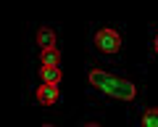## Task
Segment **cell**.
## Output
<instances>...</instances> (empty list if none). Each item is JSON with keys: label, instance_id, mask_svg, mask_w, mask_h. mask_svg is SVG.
Returning a JSON list of instances; mask_svg holds the SVG:
<instances>
[{"label": "cell", "instance_id": "cell-6", "mask_svg": "<svg viewBox=\"0 0 158 127\" xmlns=\"http://www.w3.org/2000/svg\"><path fill=\"white\" fill-rule=\"evenodd\" d=\"M58 61H61L58 48H48V50L40 53V64H42V66H58Z\"/></svg>", "mask_w": 158, "mask_h": 127}, {"label": "cell", "instance_id": "cell-4", "mask_svg": "<svg viewBox=\"0 0 158 127\" xmlns=\"http://www.w3.org/2000/svg\"><path fill=\"white\" fill-rule=\"evenodd\" d=\"M37 45L42 48V50L56 48V32H53L50 27H40V29H37Z\"/></svg>", "mask_w": 158, "mask_h": 127}, {"label": "cell", "instance_id": "cell-7", "mask_svg": "<svg viewBox=\"0 0 158 127\" xmlns=\"http://www.w3.org/2000/svg\"><path fill=\"white\" fill-rule=\"evenodd\" d=\"M140 127H158V109H145L142 111Z\"/></svg>", "mask_w": 158, "mask_h": 127}, {"label": "cell", "instance_id": "cell-8", "mask_svg": "<svg viewBox=\"0 0 158 127\" xmlns=\"http://www.w3.org/2000/svg\"><path fill=\"white\" fill-rule=\"evenodd\" d=\"M82 127H100V125H98V122H85Z\"/></svg>", "mask_w": 158, "mask_h": 127}, {"label": "cell", "instance_id": "cell-5", "mask_svg": "<svg viewBox=\"0 0 158 127\" xmlns=\"http://www.w3.org/2000/svg\"><path fill=\"white\" fill-rule=\"evenodd\" d=\"M40 77L45 85H56L61 82V66H40Z\"/></svg>", "mask_w": 158, "mask_h": 127}, {"label": "cell", "instance_id": "cell-9", "mask_svg": "<svg viewBox=\"0 0 158 127\" xmlns=\"http://www.w3.org/2000/svg\"><path fill=\"white\" fill-rule=\"evenodd\" d=\"M153 48H156V53H158V35H156V40H153Z\"/></svg>", "mask_w": 158, "mask_h": 127}, {"label": "cell", "instance_id": "cell-10", "mask_svg": "<svg viewBox=\"0 0 158 127\" xmlns=\"http://www.w3.org/2000/svg\"><path fill=\"white\" fill-rule=\"evenodd\" d=\"M40 127H56V125H40Z\"/></svg>", "mask_w": 158, "mask_h": 127}, {"label": "cell", "instance_id": "cell-2", "mask_svg": "<svg viewBox=\"0 0 158 127\" xmlns=\"http://www.w3.org/2000/svg\"><path fill=\"white\" fill-rule=\"evenodd\" d=\"M95 45L100 53H106V56H116L118 50H121V35H118L116 29H98L95 32Z\"/></svg>", "mask_w": 158, "mask_h": 127}, {"label": "cell", "instance_id": "cell-1", "mask_svg": "<svg viewBox=\"0 0 158 127\" xmlns=\"http://www.w3.org/2000/svg\"><path fill=\"white\" fill-rule=\"evenodd\" d=\"M90 85L98 87L103 95H111V98H118V101H135V95H137L135 82L124 80V77H113L103 69L90 72Z\"/></svg>", "mask_w": 158, "mask_h": 127}, {"label": "cell", "instance_id": "cell-3", "mask_svg": "<svg viewBox=\"0 0 158 127\" xmlns=\"http://www.w3.org/2000/svg\"><path fill=\"white\" fill-rule=\"evenodd\" d=\"M34 98H37V103H42V106H53V103H58V98H61V90H58L56 85H42L34 90Z\"/></svg>", "mask_w": 158, "mask_h": 127}]
</instances>
